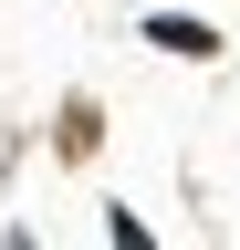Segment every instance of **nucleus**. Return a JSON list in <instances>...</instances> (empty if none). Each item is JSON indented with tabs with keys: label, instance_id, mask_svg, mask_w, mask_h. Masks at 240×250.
<instances>
[{
	"label": "nucleus",
	"instance_id": "obj_1",
	"mask_svg": "<svg viewBox=\"0 0 240 250\" xmlns=\"http://www.w3.org/2000/svg\"><path fill=\"white\" fill-rule=\"evenodd\" d=\"M146 42H157V52H177V62H209V52H219V42H209V21H146Z\"/></svg>",
	"mask_w": 240,
	"mask_h": 250
}]
</instances>
